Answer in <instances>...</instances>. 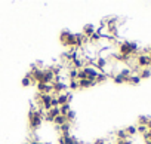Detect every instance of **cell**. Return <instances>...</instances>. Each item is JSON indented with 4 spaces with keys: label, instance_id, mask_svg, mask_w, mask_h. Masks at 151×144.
I'll list each match as a JSON object with an SVG mask.
<instances>
[{
    "label": "cell",
    "instance_id": "obj_1",
    "mask_svg": "<svg viewBox=\"0 0 151 144\" xmlns=\"http://www.w3.org/2000/svg\"><path fill=\"white\" fill-rule=\"evenodd\" d=\"M43 114H45V110L42 109H37V106H31L30 109V113H28V125L31 129H37L42 122H43Z\"/></svg>",
    "mask_w": 151,
    "mask_h": 144
},
{
    "label": "cell",
    "instance_id": "obj_2",
    "mask_svg": "<svg viewBox=\"0 0 151 144\" xmlns=\"http://www.w3.org/2000/svg\"><path fill=\"white\" fill-rule=\"evenodd\" d=\"M139 52V46L135 42H122L119 43V54L124 56H136L135 54Z\"/></svg>",
    "mask_w": 151,
    "mask_h": 144
},
{
    "label": "cell",
    "instance_id": "obj_3",
    "mask_svg": "<svg viewBox=\"0 0 151 144\" xmlns=\"http://www.w3.org/2000/svg\"><path fill=\"white\" fill-rule=\"evenodd\" d=\"M59 40L67 48H76V36L74 33H70L68 30H64L59 36Z\"/></svg>",
    "mask_w": 151,
    "mask_h": 144
},
{
    "label": "cell",
    "instance_id": "obj_4",
    "mask_svg": "<svg viewBox=\"0 0 151 144\" xmlns=\"http://www.w3.org/2000/svg\"><path fill=\"white\" fill-rule=\"evenodd\" d=\"M136 65L139 68H150V58L148 54H138L136 55Z\"/></svg>",
    "mask_w": 151,
    "mask_h": 144
},
{
    "label": "cell",
    "instance_id": "obj_5",
    "mask_svg": "<svg viewBox=\"0 0 151 144\" xmlns=\"http://www.w3.org/2000/svg\"><path fill=\"white\" fill-rule=\"evenodd\" d=\"M68 95H70V92H62V94L55 95V98L58 101V107H61L64 104H68Z\"/></svg>",
    "mask_w": 151,
    "mask_h": 144
},
{
    "label": "cell",
    "instance_id": "obj_6",
    "mask_svg": "<svg viewBox=\"0 0 151 144\" xmlns=\"http://www.w3.org/2000/svg\"><path fill=\"white\" fill-rule=\"evenodd\" d=\"M37 91H39V94H52V85L37 83Z\"/></svg>",
    "mask_w": 151,
    "mask_h": 144
},
{
    "label": "cell",
    "instance_id": "obj_7",
    "mask_svg": "<svg viewBox=\"0 0 151 144\" xmlns=\"http://www.w3.org/2000/svg\"><path fill=\"white\" fill-rule=\"evenodd\" d=\"M95 31H96V27H95L93 24H86V25L83 27V31H82V33H83V34H85V36L89 39V37H91Z\"/></svg>",
    "mask_w": 151,
    "mask_h": 144
},
{
    "label": "cell",
    "instance_id": "obj_8",
    "mask_svg": "<svg viewBox=\"0 0 151 144\" xmlns=\"http://www.w3.org/2000/svg\"><path fill=\"white\" fill-rule=\"evenodd\" d=\"M77 82H79V88H92V86L96 85L93 80H88V79H82V80H77Z\"/></svg>",
    "mask_w": 151,
    "mask_h": 144
},
{
    "label": "cell",
    "instance_id": "obj_9",
    "mask_svg": "<svg viewBox=\"0 0 151 144\" xmlns=\"http://www.w3.org/2000/svg\"><path fill=\"white\" fill-rule=\"evenodd\" d=\"M138 76H139L141 79H148V77L151 76V68H141L139 73H138Z\"/></svg>",
    "mask_w": 151,
    "mask_h": 144
},
{
    "label": "cell",
    "instance_id": "obj_10",
    "mask_svg": "<svg viewBox=\"0 0 151 144\" xmlns=\"http://www.w3.org/2000/svg\"><path fill=\"white\" fill-rule=\"evenodd\" d=\"M141 82V77L138 76V75H132L130 77H127V80H126V83H129V85H138Z\"/></svg>",
    "mask_w": 151,
    "mask_h": 144
},
{
    "label": "cell",
    "instance_id": "obj_11",
    "mask_svg": "<svg viewBox=\"0 0 151 144\" xmlns=\"http://www.w3.org/2000/svg\"><path fill=\"white\" fill-rule=\"evenodd\" d=\"M53 123L56 125V126H62L64 123H67V119H65V116H56L55 119H53Z\"/></svg>",
    "mask_w": 151,
    "mask_h": 144
},
{
    "label": "cell",
    "instance_id": "obj_12",
    "mask_svg": "<svg viewBox=\"0 0 151 144\" xmlns=\"http://www.w3.org/2000/svg\"><path fill=\"white\" fill-rule=\"evenodd\" d=\"M108 79V76L105 75V73H98V76L95 77V83L98 85V83H102V82H105Z\"/></svg>",
    "mask_w": 151,
    "mask_h": 144
},
{
    "label": "cell",
    "instance_id": "obj_13",
    "mask_svg": "<svg viewBox=\"0 0 151 144\" xmlns=\"http://www.w3.org/2000/svg\"><path fill=\"white\" fill-rule=\"evenodd\" d=\"M67 88L71 89V91H76V89H79V82L77 80H70L67 83Z\"/></svg>",
    "mask_w": 151,
    "mask_h": 144
},
{
    "label": "cell",
    "instance_id": "obj_14",
    "mask_svg": "<svg viewBox=\"0 0 151 144\" xmlns=\"http://www.w3.org/2000/svg\"><path fill=\"white\" fill-rule=\"evenodd\" d=\"M70 110H71V109H70V104H64V106L59 107V113H61V116H67V113H68Z\"/></svg>",
    "mask_w": 151,
    "mask_h": 144
},
{
    "label": "cell",
    "instance_id": "obj_15",
    "mask_svg": "<svg viewBox=\"0 0 151 144\" xmlns=\"http://www.w3.org/2000/svg\"><path fill=\"white\" fill-rule=\"evenodd\" d=\"M124 131H126L127 137H132V135H136V134H138V132H136V126H127Z\"/></svg>",
    "mask_w": 151,
    "mask_h": 144
},
{
    "label": "cell",
    "instance_id": "obj_16",
    "mask_svg": "<svg viewBox=\"0 0 151 144\" xmlns=\"http://www.w3.org/2000/svg\"><path fill=\"white\" fill-rule=\"evenodd\" d=\"M138 122H139V125L147 126V125H148V122H150V117H148V116H139Z\"/></svg>",
    "mask_w": 151,
    "mask_h": 144
},
{
    "label": "cell",
    "instance_id": "obj_17",
    "mask_svg": "<svg viewBox=\"0 0 151 144\" xmlns=\"http://www.w3.org/2000/svg\"><path fill=\"white\" fill-rule=\"evenodd\" d=\"M113 80H114V83H119V85L120 83H126V79H123L120 75H114L113 76Z\"/></svg>",
    "mask_w": 151,
    "mask_h": 144
},
{
    "label": "cell",
    "instance_id": "obj_18",
    "mask_svg": "<svg viewBox=\"0 0 151 144\" xmlns=\"http://www.w3.org/2000/svg\"><path fill=\"white\" fill-rule=\"evenodd\" d=\"M31 85V79L28 77V76H25L24 79H22V86H30Z\"/></svg>",
    "mask_w": 151,
    "mask_h": 144
},
{
    "label": "cell",
    "instance_id": "obj_19",
    "mask_svg": "<svg viewBox=\"0 0 151 144\" xmlns=\"http://www.w3.org/2000/svg\"><path fill=\"white\" fill-rule=\"evenodd\" d=\"M148 58H150V64H151V52L148 54Z\"/></svg>",
    "mask_w": 151,
    "mask_h": 144
},
{
    "label": "cell",
    "instance_id": "obj_20",
    "mask_svg": "<svg viewBox=\"0 0 151 144\" xmlns=\"http://www.w3.org/2000/svg\"><path fill=\"white\" fill-rule=\"evenodd\" d=\"M40 144H50V143H40Z\"/></svg>",
    "mask_w": 151,
    "mask_h": 144
}]
</instances>
